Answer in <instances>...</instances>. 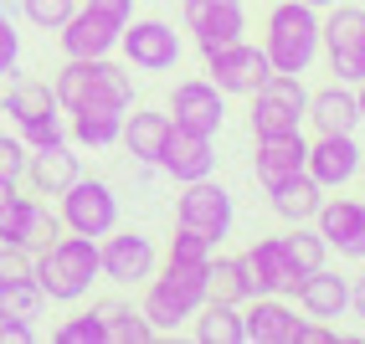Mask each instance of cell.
Returning <instances> with one entry per match:
<instances>
[{
    "label": "cell",
    "mask_w": 365,
    "mask_h": 344,
    "mask_svg": "<svg viewBox=\"0 0 365 344\" xmlns=\"http://www.w3.org/2000/svg\"><path fill=\"white\" fill-rule=\"evenodd\" d=\"M360 139L355 134H314L309 139V155H304V170L319 190H345L360 180Z\"/></svg>",
    "instance_id": "cell-14"
},
{
    "label": "cell",
    "mask_w": 365,
    "mask_h": 344,
    "mask_svg": "<svg viewBox=\"0 0 365 344\" xmlns=\"http://www.w3.org/2000/svg\"><path fill=\"white\" fill-rule=\"evenodd\" d=\"M304 113H309V88L294 72H267L262 88L252 93V134L267 139V134H294L304 129Z\"/></svg>",
    "instance_id": "cell-8"
},
{
    "label": "cell",
    "mask_w": 365,
    "mask_h": 344,
    "mask_svg": "<svg viewBox=\"0 0 365 344\" xmlns=\"http://www.w3.org/2000/svg\"><path fill=\"white\" fill-rule=\"evenodd\" d=\"M41 308H46V293L36 288V278L0 283V318H26V324H36Z\"/></svg>",
    "instance_id": "cell-33"
},
{
    "label": "cell",
    "mask_w": 365,
    "mask_h": 344,
    "mask_svg": "<svg viewBox=\"0 0 365 344\" xmlns=\"http://www.w3.org/2000/svg\"><path fill=\"white\" fill-rule=\"evenodd\" d=\"M206 298L216 303H247L252 298V278L242 257H211L206 262Z\"/></svg>",
    "instance_id": "cell-31"
},
{
    "label": "cell",
    "mask_w": 365,
    "mask_h": 344,
    "mask_svg": "<svg viewBox=\"0 0 365 344\" xmlns=\"http://www.w3.org/2000/svg\"><path fill=\"white\" fill-rule=\"evenodd\" d=\"M62 236V221L57 211L41 201V195H21L11 190V201L0 206V241H11V247H26V252H41L46 241H57Z\"/></svg>",
    "instance_id": "cell-12"
},
{
    "label": "cell",
    "mask_w": 365,
    "mask_h": 344,
    "mask_svg": "<svg viewBox=\"0 0 365 344\" xmlns=\"http://www.w3.org/2000/svg\"><path fill=\"white\" fill-rule=\"evenodd\" d=\"M180 21H185V31L196 36L201 57L247 36V11H242V0H180Z\"/></svg>",
    "instance_id": "cell-13"
},
{
    "label": "cell",
    "mask_w": 365,
    "mask_h": 344,
    "mask_svg": "<svg viewBox=\"0 0 365 344\" xmlns=\"http://www.w3.org/2000/svg\"><path fill=\"white\" fill-rule=\"evenodd\" d=\"M155 170H165V175L175 180V185L216 175V134H196V129L170 124V134H165V150H160Z\"/></svg>",
    "instance_id": "cell-16"
},
{
    "label": "cell",
    "mask_w": 365,
    "mask_h": 344,
    "mask_svg": "<svg viewBox=\"0 0 365 344\" xmlns=\"http://www.w3.org/2000/svg\"><path fill=\"white\" fill-rule=\"evenodd\" d=\"M304 6H314V11H324V6H334V0H304Z\"/></svg>",
    "instance_id": "cell-46"
},
{
    "label": "cell",
    "mask_w": 365,
    "mask_h": 344,
    "mask_svg": "<svg viewBox=\"0 0 365 344\" xmlns=\"http://www.w3.org/2000/svg\"><path fill=\"white\" fill-rule=\"evenodd\" d=\"M355 103H360V124H365V78L355 83Z\"/></svg>",
    "instance_id": "cell-44"
},
{
    "label": "cell",
    "mask_w": 365,
    "mask_h": 344,
    "mask_svg": "<svg viewBox=\"0 0 365 344\" xmlns=\"http://www.w3.org/2000/svg\"><path fill=\"white\" fill-rule=\"evenodd\" d=\"M78 175H83V160L72 155V139H62V144H46V150H31L21 180H31L36 195H62Z\"/></svg>",
    "instance_id": "cell-24"
},
{
    "label": "cell",
    "mask_w": 365,
    "mask_h": 344,
    "mask_svg": "<svg viewBox=\"0 0 365 344\" xmlns=\"http://www.w3.org/2000/svg\"><path fill=\"white\" fill-rule=\"evenodd\" d=\"M11 190H16L11 180H0V206H6V201H11Z\"/></svg>",
    "instance_id": "cell-45"
},
{
    "label": "cell",
    "mask_w": 365,
    "mask_h": 344,
    "mask_svg": "<svg viewBox=\"0 0 365 344\" xmlns=\"http://www.w3.org/2000/svg\"><path fill=\"white\" fill-rule=\"evenodd\" d=\"M304 155H309L304 129L257 139V155H252V175H257V185L267 190V185H278V180H288V175H299V170H304Z\"/></svg>",
    "instance_id": "cell-23"
},
{
    "label": "cell",
    "mask_w": 365,
    "mask_h": 344,
    "mask_svg": "<svg viewBox=\"0 0 365 344\" xmlns=\"http://www.w3.org/2000/svg\"><path fill=\"white\" fill-rule=\"evenodd\" d=\"M118 52L134 72H175L185 57V41L165 16H129L118 31Z\"/></svg>",
    "instance_id": "cell-7"
},
{
    "label": "cell",
    "mask_w": 365,
    "mask_h": 344,
    "mask_svg": "<svg viewBox=\"0 0 365 344\" xmlns=\"http://www.w3.org/2000/svg\"><path fill=\"white\" fill-rule=\"evenodd\" d=\"M319 52L329 57L334 83H360L365 78V6H324L319 11Z\"/></svg>",
    "instance_id": "cell-5"
},
{
    "label": "cell",
    "mask_w": 365,
    "mask_h": 344,
    "mask_svg": "<svg viewBox=\"0 0 365 344\" xmlns=\"http://www.w3.org/2000/svg\"><path fill=\"white\" fill-rule=\"evenodd\" d=\"M0 16H6V0H0Z\"/></svg>",
    "instance_id": "cell-47"
},
{
    "label": "cell",
    "mask_w": 365,
    "mask_h": 344,
    "mask_svg": "<svg viewBox=\"0 0 365 344\" xmlns=\"http://www.w3.org/2000/svg\"><path fill=\"white\" fill-rule=\"evenodd\" d=\"M98 267H103V278L113 288H144L160 267V247H155V236H144V231L113 226L108 236H98Z\"/></svg>",
    "instance_id": "cell-10"
},
{
    "label": "cell",
    "mask_w": 365,
    "mask_h": 344,
    "mask_svg": "<svg viewBox=\"0 0 365 344\" xmlns=\"http://www.w3.org/2000/svg\"><path fill=\"white\" fill-rule=\"evenodd\" d=\"M278 241H283V252H288V262H294L299 278L329 262V241L319 236V226H314V221H294V226H288Z\"/></svg>",
    "instance_id": "cell-32"
},
{
    "label": "cell",
    "mask_w": 365,
    "mask_h": 344,
    "mask_svg": "<svg viewBox=\"0 0 365 344\" xmlns=\"http://www.w3.org/2000/svg\"><path fill=\"white\" fill-rule=\"evenodd\" d=\"M190 329H196L201 344H247V334H242V303L206 298L196 313H190Z\"/></svg>",
    "instance_id": "cell-30"
},
{
    "label": "cell",
    "mask_w": 365,
    "mask_h": 344,
    "mask_svg": "<svg viewBox=\"0 0 365 344\" xmlns=\"http://www.w3.org/2000/svg\"><path fill=\"white\" fill-rule=\"evenodd\" d=\"M242 262H247V278H252V298L257 293H283V298H294V262H288L283 241L278 236H257L247 252H242Z\"/></svg>",
    "instance_id": "cell-21"
},
{
    "label": "cell",
    "mask_w": 365,
    "mask_h": 344,
    "mask_svg": "<svg viewBox=\"0 0 365 344\" xmlns=\"http://www.w3.org/2000/svg\"><path fill=\"white\" fill-rule=\"evenodd\" d=\"M319 201H324V190L309 180V170H299V175H288L278 185H267V206H273V216L288 221V226H294V221H314Z\"/></svg>",
    "instance_id": "cell-27"
},
{
    "label": "cell",
    "mask_w": 365,
    "mask_h": 344,
    "mask_svg": "<svg viewBox=\"0 0 365 344\" xmlns=\"http://www.w3.org/2000/svg\"><path fill=\"white\" fill-rule=\"evenodd\" d=\"M16 134H21V144H26V150H46V144H62V139H67L62 108L41 113V118H26V124H16Z\"/></svg>",
    "instance_id": "cell-35"
},
{
    "label": "cell",
    "mask_w": 365,
    "mask_h": 344,
    "mask_svg": "<svg viewBox=\"0 0 365 344\" xmlns=\"http://www.w3.org/2000/svg\"><path fill=\"white\" fill-rule=\"evenodd\" d=\"M31 278H36V288L46 293V303H83L88 293H93V283H103L98 241L62 231L57 241H46V247L36 252Z\"/></svg>",
    "instance_id": "cell-2"
},
{
    "label": "cell",
    "mask_w": 365,
    "mask_h": 344,
    "mask_svg": "<svg viewBox=\"0 0 365 344\" xmlns=\"http://www.w3.org/2000/svg\"><path fill=\"white\" fill-rule=\"evenodd\" d=\"M206 72L227 98H252L262 88V78L273 72V62H267V52L257 41L242 36V41H227V46H216V52H206Z\"/></svg>",
    "instance_id": "cell-11"
},
{
    "label": "cell",
    "mask_w": 365,
    "mask_h": 344,
    "mask_svg": "<svg viewBox=\"0 0 365 344\" xmlns=\"http://www.w3.org/2000/svg\"><path fill=\"white\" fill-rule=\"evenodd\" d=\"M118 31H124V21H113V16L93 11V6H78L57 26V46H62V57H113Z\"/></svg>",
    "instance_id": "cell-18"
},
{
    "label": "cell",
    "mask_w": 365,
    "mask_h": 344,
    "mask_svg": "<svg viewBox=\"0 0 365 344\" xmlns=\"http://www.w3.org/2000/svg\"><path fill=\"white\" fill-rule=\"evenodd\" d=\"M0 344H36V324H26V318H0Z\"/></svg>",
    "instance_id": "cell-41"
},
{
    "label": "cell",
    "mask_w": 365,
    "mask_h": 344,
    "mask_svg": "<svg viewBox=\"0 0 365 344\" xmlns=\"http://www.w3.org/2000/svg\"><path fill=\"white\" fill-rule=\"evenodd\" d=\"M175 221H180V226H190V231H201V236H211L216 247H222V241L232 236V221H237L232 190L216 180V175L185 180L180 195H175Z\"/></svg>",
    "instance_id": "cell-9"
},
{
    "label": "cell",
    "mask_w": 365,
    "mask_h": 344,
    "mask_svg": "<svg viewBox=\"0 0 365 344\" xmlns=\"http://www.w3.org/2000/svg\"><path fill=\"white\" fill-rule=\"evenodd\" d=\"M57 108V93L46 78H11V88L0 93V113L11 118V124H26V118H41Z\"/></svg>",
    "instance_id": "cell-29"
},
{
    "label": "cell",
    "mask_w": 365,
    "mask_h": 344,
    "mask_svg": "<svg viewBox=\"0 0 365 344\" xmlns=\"http://www.w3.org/2000/svg\"><path fill=\"white\" fill-rule=\"evenodd\" d=\"M350 308H355V318H365V273L350 278Z\"/></svg>",
    "instance_id": "cell-43"
},
{
    "label": "cell",
    "mask_w": 365,
    "mask_h": 344,
    "mask_svg": "<svg viewBox=\"0 0 365 344\" xmlns=\"http://www.w3.org/2000/svg\"><path fill=\"white\" fill-rule=\"evenodd\" d=\"M262 52L273 62V72H304L319 62V11L304 0H278L262 21Z\"/></svg>",
    "instance_id": "cell-4"
},
{
    "label": "cell",
    "mask_w": 365,
    "mask_h": 344,
    "mask_svg": "<svg viewBox=\"0 0 365 344\" xmlns=\"http://www.w3.org/2000/svg\"><path fill=\"white\" fill-rule=\"evenodd\" d=\"M201 303H206V267L190 262H160L155 278L139 288V313L155 334H180Z\"/></svg>",
    "instance_id": "cell-3"
},
{
    "label": "cell",
    "mask_w": 365,
    "mask_h": 344,
    "mask_svg": "<svg viewBox=\"0 0 365 344\" xmlns=\"http://www.w3.org/2000/svg\"><path fill=\"white\" fill-rule=\"evenodd\" d=\"M294 298L304 308V318H345L350 313V278H339L334 267H314L294 283Z\"/></svg>",
    "instance_id": "cell-20"
},
{
    "label": "cell",
    "mask_w": 365,
    "mask_h": 344,
    "mask_svg": "<svg viewBox=\"0 0 365 344\" xmlns=\"http://www.w3.org/2000/svg\"><path fill=\"white\" fill-rule=\"evenodd\" d=\"M299 329H304V318L283 293H257V298L242 303V334H247V344H299Z\"/></svg>",
    "instance_id": "cell-19"
},
{
    "label": "cell",
    "mask_w": 365,
    "mask_h": 344,
    "mask_svg": "<svg viewBox=\"0 0 365 344\" xmlns=\"http://www.w3.org/2000/svg\"><path fill=\"white\" fill-rule=\"evenodd\" d=\"M57 344H103V324L93 308H78L72 318L57 324Z\"/></svg>",
    "instance_id": "cell-37"
},
{
    "label": "cell",
    "mask_w": 365,
    "mask_h": 344,
    "mask_svg": "<svg viewBox=\"0 0 365 344\" xmlns=\"http://www.w3.org/2000/svg\"><path fill=\"white\" fill-rule=\"evenodd\" d=\"M83 6L103 11V16H113V21H129V16H134V0H83Z\"/></svg>",
    "instance_id": "cell-42"
},
{
    "label": "cell",
    "mask_w": 365,
    "mask_h": 344,
    "mask_svg": "<svg viewBox=\"0 0 365 344\" xmlns=\"http://www.w3.org/2000/svg\"><path fill=\"white\" fill-rule=\"evenodd\" d=\"M78 6H83V0H21V16H26L36 31H57Z\"/></svg>",
    "instance_id": "cell-36"
},
{
    "label": "cell",
    "mask_w": 365,
    "mask_h": 344,
    "mask_svg": "<svg viewBox=\"0 0 365 344\" xmlns=\"http://www.w3.org/2000/svg\"><path fill=\"white\" fill-rule=\"evenodd\" d=\"M26 144H21V134H0V180L21 185V175H26Z\"/></svg>",
    "instance_id": "cell-38"
},
{
    "label": "cell",
    "mask_w": 365,
    "mask_h": 344,
    "mask_svg": "<svg viewBox=\"0 0 365 344\" xmlns=\"http://www.w3.org/2000/svg\"><path fill=\"white\" fill-rule=\"evenodd\" d=\"M57 221L62 231L72 236H108L118 226V195L108 180H93V175H78L62 195H57Z\"/></svg>",
    "instance_id": "cell-6"
},
{
    "label": "cell",
    "mask_w": 365,
    "mask_h": 344,
    "mask_svg": "<svg viewBox=\"0 0 365 344\" xmlns=\"http://www.w3.org/2000/svg\"><path fill=\"white\" fill-rule=\"evenodd\" d=\"M31 267H36V252H26V247H11V241H0V283L31 278Z\"/></svg>",
    "instance_id": "cell-39"
},
{
    "label": "cell",
    "mask_w": 365,
    "mask_h": 344,
    "mask_svg": "<svg viewBox=\"0 0 365 344\" xmlns=\"http://www.w3.org/2000/svg\"><path fill=\"white\" fill-rule=\"evenodd\" d=\"M211 257H216V241L175 221V236L165 241V262H190V267H206Z\"/></svg>",
    "instance_id": "cell-34"
},
{
    "label": "cell",
    "mask_w": 365,
    "mask_h": 344,
    "mask_svg": "<svg viewBox=\"0 0 365 344\" xmlns=\"http://www.w3.org/2000/svg\"><path fill=\"white\" fill-rule=\"evenodd\" d=\"M165 134H170V113L134 108V113H124V134H118V144H124V155L134 165H155L160 150H165Z\"/></svg>",
    "instance_id": "cell-25"
},
{
    "label": "cell",
    "mask_w": 365,
    "mask_h": 344,
    "mask_svg": "<svg viewBox=\"0 0 365 344\" xmlns=\"http://www.w3.org/2000/svg\"><path fill=\"white\" fill-rule=\"evenodd\" d=\"M304 124H314V134H355L360 129V103L350 83H324L309 93V113Z\"/></svg>",
    "instance_id": "cell-22"
},
{
    "label": "cell",
    "mask_w": 365,
    "mask_h": 344,
    "mask_svg": "<svg viewBox=\"0 0 365 344\" xmlns=\"http://www.w3.org/2000/svg\"><path fill=\"white\" fill-rule=\"evenodd\" d=\"M170 124L196 129V134H222L227 124V93L211 78H180L170 88Z\"/></svg>",
    "instance_id": "cell-15"
},
{
    "label": "cell",
    "mask_w": 365,
    "mask_h": 344,
    "mask_svg": "<svg viewBox=\"0 0 365 344\" xmlns=\"http://www.w3.org/2000/svg\"><path fill=\"white\" fill-rule=\"evenodd\" d=\"M21 62V31L11 26V16H0V78H11Z\"/></svg>",
    "instance_id": "cell-40"
},
{
    "label": "cell",
    "mask_w": 365,
    "mask_h": 344,
    "mask_svg": "<svg viewBox=\"0 0 365 344\" xmlns=\"http://www.w3.org/2000/svg\"><path fill=\"white\" fill-rule=\"evenodd\" d=\"M242 6H247V0H242Z\"/></svg>",
    "instance_id": "cell-48"
},
{
    "label": "cell",
    "mask_w": 365,
    "mask_h": 344,
    "mask_svg": "<svg viewBox=\"0 0 365 344\" xmlns=\"http://www.w3.org/2000/svg\"><path fill=\"white\" fill-rule=\"evenodd\" d=\"M314 226H319V236L329 241V252L365 262V201H350V195H329L324 190L319 211H314Z\"/></svg>",
    "instance_id": "cell-17"
},
{
    "label": "cell",
    "mask_w": 365,
    "mask_h": 344,
    "mask_svg": "<svg viewBox=\"0 0 365 344\" xmlns=\"http://www.w3.org/2000/svg\"><path fill=\"white\" fill-rule=\"evenodd\" d=\"M124 113L129 108H72L67 113V139L83 150H113L124 134Z\"/></svg>",
    "instance_id": "cell-26"
},
{
    "label": "cell",
    "mask_w": 365,
    "mask_h": 344,
    "mask_svg": "<svg viewBox=\"0 0 365 344\" xmlns=\"http://www.w3.org/2000/svg\"><path fill=\"white\" fill-rule=\"evenodd\" d=\"M93 313H98V324H103V344H144V339H155V329L144 324L139 303L118 298V293L113 298H98Z\"/></svg>",
    "instance_id": "cell-28"
},
{
    "label": "cell",
    "mask_w": 365,
    "mask_h": 344,
    "mask_svg": "<svg viewBox=\"0 0 365 344\" xmlns=\"http://www.w3.org/2000/svg\"><path fill=\"white\" fill-rule=\"evenodd\" d=\"M57 108H134V67L113 57H67L52 78Z\"/></svg>",
    "instance_id": "cell-1"
}]
</instances>
